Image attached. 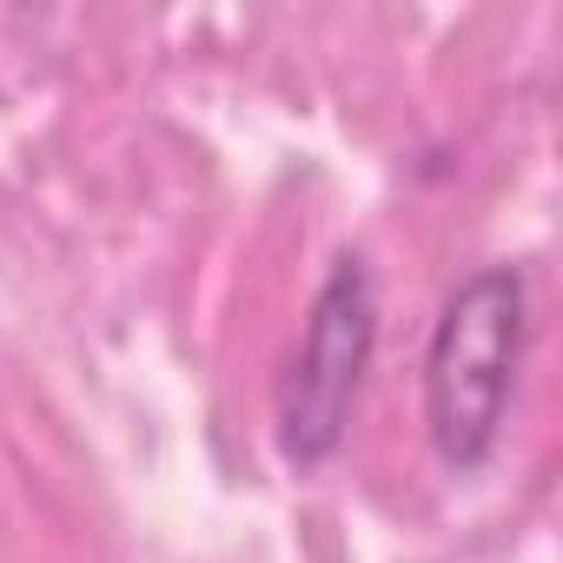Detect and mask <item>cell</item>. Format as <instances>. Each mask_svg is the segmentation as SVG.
Instances as JSON below:
<instances>
[{
  "instance_id": "1",
  "label": "cell",
  "mask_w": 563,
  "mask_h": 563,
  "mask_svg": "<svg viewBox=\"0 0 563 563\" xmlns=\"http://www.w3.org/2000/svg\"><path fill=\"white\" fill-rule=\"evenodd\" d=\"M523 358V278L510 265L451 292L424 358V424L444 464H484Z\"/></svg>"
},
{
  "instance_id": "2",
  "label": "cell",
  "mask_w": 563,
  "mask_h": 563,
  "mask_svg": "<svg viewBox=\"0 0 563 563\" xmlns=\"http://www.w3.org/2000/svg\"><path fill=\"white\" fill-rule=\"evenodd\" d=\"M372 332H378V306H372V278L365 265L345 252L325 278V292L312 306L306 345L286 372V391H278V451L286 464L312 471L339 451L358 378L372 365Z\"/></svg>"
}]
</instances>
